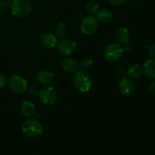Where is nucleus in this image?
<instances>
[{"mask_svg":"<svg viewBox=\"0 0 155 155\" xmlns=\"http://www.w3.org/2000/svg\"><path fill=\"white\" fill-rule=\"evenodd\" d=\"M10 7L12 15L19 18H27L32 12L31 3L28 0H13Z\"/></svg>","mask_w":155,"mask_h":155,"instance_id":"obj_1","label":"nucleus"},{"mask_svg":"<svg viewBox=\"0 0 155 155\" xmlns=\"http://www.w3.org/2000/svg\"><path fill=\"white\" fill-rule=\"evenodd\" d=\"M74 83L80 92L85 93L91 89L92 86V77L87 71H78L74 77Z\"/></svg>","mask_w":155,"mask_h":155,"instance_id":"obj_2","label":"nucleus"},{"mask_svg":"<svg viewBox=\"0 0 155 155\" xmlns=\"http://www.w3.org/2000/svg\"><path fill=\"white\" fill-rule=\"evenodd\" d=\"M22 132L27 137L37 138L42 134L43 127L38 120L30 118L23 124Z\"/></svg>","mask_w":155,"mask_h":155,"instance_id":"obj_3","label":"nucleus"},{"mask_svg":"<svg viewBox=\"0 0 155 155\" xmlns=\"http://www.w3.org/2000/svg\"><path fill=\"white\" fill-rule=\"evenodd\" d=\"M8 86L10 91L17 94L24 93L28 87L27 80L18 75L11 76L8 80Z\"/></svg>","mask_w":155,"mask_h":155,"instance_id":"obj_4","label":"nucleus"},{"mask_svg":"<svg viewBox=\"0 0 155 155\" xmlns=\"http://www.w3.org/2000/svg\"><path fill=\"white\" fill-rule=\"evenodd\" d=\"M124 49L120 44L112 43L107 45L104 51V58L109 62H117L124 55Z\"/></svg>","mask_w":155,"mask_h":155,"instance_id":"obj_5","label":"nucleus"},{"mask_svg":"<svg viewBox=\"0 0 155 155\" xmlns=\"http://www.w3.org/2000/svg\"><path fill=\"white\" fill-rule=\"evenodd\" d=\"M39 97L45 105H52L58 98V93L52 86H45L39 90Z\"/></svg>","mask_w":155,"mask_h":155,"instance_id":"obj_6","label":"nucleus"},{"mask_svg":"<svg viewBox=\"0 0 155 155\" xmlns=\"http://www.w3.org/2000/svg\"><path fill=\"white\" fill-rule=\"evenodd\" d=\"M98 27V22L96 18L92 15H88L83 18L80 24L82 33L86 35H90L95 33Z\"/></svg>","mask_w":155,"mask_h":155,"instance_id":"obj_7","label":"nucleus"},{"mask_svg":"<svg viewBox=\"0 0 155 155\" xmlns=\"http://www.w3.org/2000/svg\"><path fill=\"white\" fill-rule=\"evenodd\" d=\"M57 46L61 54L64 55H71L77 49V45L75 41L64 38L57 44Z\"/></svg>","mask_w":155,"mask_h":155,"instance_id":"obj_8","label":"nucleus"},{"mask_svg":"<svg viewBox=\"0 0 155 155\" xmlns=\"http://www.w3.org/2000/svg\"><path fill=\"white\" fill-rule=\"evenodd\" d=\"M135 85L131 79L121 78L118 83V90L124 95H129L134 92Z\"/></svg>","mask_w":155,"mask_h":155,"instance_id":"obj_9","label":"nucleus"},{"mask_svg":"<svg viewBox=\"0 0 155 155\" xmlns=\"http://www.w3.org/2000/svg\"><path fill=\"white\" fill-rule=\"evenodd\" d=\"M40 43L46 48H53L57 45L58 39L54 35L51 33H44L40 36Z\"/></svg>","mask_w":155,"mask_h":155,"instance_id":"obj_10","label":"nucleus"},{"mask_svg":"<svg viewBox=\"0 0 155 155\" xmlns=\"http://www.w3.org/2000/svg\"><path fill=\"white\" fill-rule=\"evenodd\" d=\"M61 68L68 73H76L79 68V63L77 60L71 58L64 59L61 63Z\"/></svg>","mask_w":155,"mask_h":155,"instance_id":"obj_11","label":"nucleus"},{"mask_svg":"<svg viewBox=\"0 0 155 155\" xmlns=\"http://www.w3.org/2000/svg\"><path fill=\"white\" fill-rule=\"evenodd\" d=\"M54 80V74L49 70H42L36 75V80L42 85H48Z\"/></svg>","mask_w":155,"mask_h":155,"instance_id":"obj_12","label":"nucleus"},{"mask_svg":"<svg viewBox=\"0 0 155 155\" xmlns=\"http://www.w3.org/2000/svg\"><path fill=\"white\" fill-rule=\"evenodd\" d=\"M96 18L98 22L101 24H108L113 19V14L110 10L107 8L98 9L96 12Z\"/></svg>","mask_w":155,"mask_h":155,"instance_id":"obj_13","label":"nucleus"},{"mask_svg":"<svg viewBox=\"0 0 155 155\" xmlns=\"http://www.w3.org/2000/svg\"><path fill=\"white\" fill-rule=\"evenodd\" d=\"M21 114L27 117H33L36 112L35 104L30 101H23L21 105Z\"/></svg>","mask_w":155,"mask_h":155,"instance_id":"obj_14","label":"nucleus"},{"mask_svg":"<svg viewBox=\"0 0 155 155\" xmlns=\"http://www.w3.org/2000/svg\"><path fill=\"white\" fill-rule=\"evenodd\" d=\"M116 39L120 44L128 43L130 39V33L128 29L126 27H120L117 30L116 33Z\"/></svg>","mask_w":155,"mask_h":155,"instance_id":"obj_15","label":"nucleus"},{"mask_svg":"<svg viewBox=\"0 0 155 155\" xmlns=\"http://www.w3.org/2000/svg\"><path fill=\"white\" fill-rule=\"evenodd\" d=\"M143 71L148 78L155 79V59H148L145 62Z\"/></svg>","mask_w":155,"mask_h":155,"instance_id":"obj_16","label":"nucleus"},{"mask_svg":"<svg viewBox=\"0 0 155 155\" xmlns=\"http://www.w3.org/2000/svg\"><path fill=\"white\" fill-rule=\"evenodd\" d=\"M144 74L143 68L139 64H133L127 71V75L131 80H139Z\"/></svg>","mask_w":155,"mask_h":155,"instance_id":"obj_17","label":"nucleus"},{"mask_svg":"<svg viewBox=\"0 0 155 155\" xmlns=\"http://www.w3.org/2000/svg\"><path fill=\"white\" fill-rule=\"evenodd\" d=\"M55 33L57 37L59 39H62L65 38V36H67V33H68V27H67L65 23L61 21L58 24L57 27H56Z\"/></svg>","mask_w":155,"mask_h":155,"instance_id":"obj_18","label":"nucleus"},{"mask_svg":"<svg viewBox=\"0 0 155 155\" xmlns=\"http://www.w3.org/2000/svg\"><path fill=\"white\" fill-rule=\"evenodd\" d=\"M99 9V5L97 2L92 0L86 3V11L90 15H93L95 14Z\"/></svg>","mask_w":155,"mask_h":155,"instance_id":"obj_19","label":"nucleus"},{"mask_svg":"<svg viewBox=\"0 0 155 155\" xmlns=\"http://www.w3.org/2000/svg\"><path fill=\"white\" fill-rule=\"evenodd\" d=\"M93 64H94V61L92 59L84 58V59H83L81 61H80L79 66H80L82 69H83L84 71H86V70L91 69V68L93 67Z\"/></svg>","mask_w":155,"mask_h":155,"instance_id":"obj_20","label":"nucleus"},{"mask_svg":"<svg viewBox=\"0 0 155 155\" xmlns=\"http://www.w3.org/2000/svg\"><path fill=\"white\" fill-rule=\"evenodd\" d=\"M29 92H30V94L32 96H36V95H39V90L36 86H30V89H29Z\"/></svg>","mask_w":155,"mask_h":155,"instance_id":"obj_21","label":"nucleus"},{"mask_svg":"<svg viewBox=\"0 0 155 155\" xmlns=\"http://www.w3.org/2000/svg\"><path fill=\"white\" fill-rule=\"evenodd\" d=\"M117 75L118 77H120V78H124V77H125L126 74H127V71H126V69L124 68H123V67H120V68H118L117 69Z\"/></svg>","mask_w":155,"mask_h":155,"instance_id":"obj_22","label":"nucleus"},{"mask_svg":"<svg viewBox=\"0 0 155 155\" xmlns=\"http://www.w3.org/2000/svg\"><path fill=\"white\" fill-rule=\"evenodd\" d=\"M10 0H0V8H6L11 5Z\"/></svg>","mask_w":155,"mask_h":155,"instance_id":"obj_23","label":"nucleus"},{"mask_svg":"<svg viewBox=\"0 0 155 155\" xmlns=\"http://www.w3.org/2000/svg\"><path fill=\"white\" fill-rule=\"evenodd\" d=\"M110 2L114 6H121L127 2V0H109Z\"/></svg>","mask_w":155,"mask_h":155,"instance_id":"obj_24","label":"nucleus"},{"mask_svg":"<svg viewBox=\"0 0 155 155\" xmlns=\"http://www.w3.org/2000/svg\"><path fill=\"white\" fill-rule=\"evenodd\" d=\"M148 55L151 58L155 59V44L151 45L148 49Z\"/></svg>","mask_w":155,"mask_h":155,"instance_id":"obj_25","label":"nucleus"},{"mask_svg":"<svg viewBox=\"0 0 155 155\" xmlns=\"http://www.w3.org/2000/svg\"><path fill=\"white\" fill-rule=\"evenodd\" d=\"M7 83V78L4 74H0V89L4 87Z\"/></svg>","mask_w":155,"mask_h":155,"instance_id":"obj_26","label":"nucleus"},{"mask_svg":"<svg viewBox=\"0 0 155 155\" xmlns=\"http://www.w3.org/2000/svg\"><path fill=\"white\" fill-rule=\"evenodd\" d=\"M148 91L150 93L155 94V81L151 82L148 86Z\"/></svg>","mask_w":155,"mask_h":155,"instance_id":"obj_27","label":"nucleus"},{"mask_svg":"<svg viewBox=\"0 0 155 155\" xmlns=\"http://www.w3.org/2000/svg\"><path fill=\"white\" fill-rule=\"evenodd\" d=\"M123 49H124V52H129V51H130L132 50V46L131 45H130V44L127 43L125 44V45L123 46Z\"/></svg>","mask_w":155,"mask_h":155,"instance_id":"obj_28","label":"nucleus"}]
</instances>
